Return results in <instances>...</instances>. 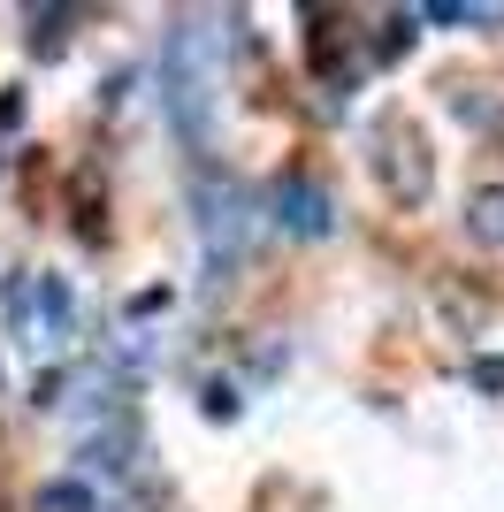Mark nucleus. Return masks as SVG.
<instances>
[{
	"instance_id": "f257e3e1",
	"label": "nucleus",
	"mask_w": 504,
	"mask_h": 512,
	"mask_svg": "<svg viewBox=\"0 0 504 512\" xmlns=\"http://www.w3.org/2000/svg\"><path fill=\"white\" fill-rule=\"evenodd\" d=\"M466 230L482 237V245H504V192H482L474 214H466Z\"/></svg>"
},
{
	"instance_id": "f03ea898",
	"label": "nucleus",
	"mask_w": 504,
	"mask_h": 512,
	"mask_svg": "<svg viewBox=\"0 0 504 512\" xmlns=\"http://www.w3.org/2000/svg\"><path fill=\"white\" fill-rule=\"evenodd\" d=\"M283 207H291L298 230H321V222H329V214H321V192H314V184H291V192H283Z\"/></svg>"
},
{
	"instance_id": "7ed1b4c3",
	"label": "nucleus",
	"mask_w": 504,
	"mask_h": 512,
	"mask_svg": "<svg viewBox=\"0 0 504 512\" xmlns=\"http://www.w3.org/2000/svg\"><path fill=\"white\" fill-rule=\"evenodd\" d=\"M39 512H92V497H84L77 482H62V490H46V497H39Z\"/></svg>"
}]
</instances>
